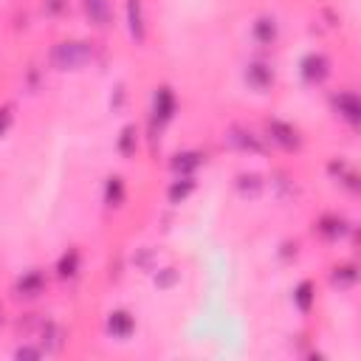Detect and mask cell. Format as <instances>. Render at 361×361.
<instances>
[{
	"label": "cell",
	"mask_w": 361,
	"mask_h": 361,
	"mask_svg": "<svg viewBox=\"0 0 361 361\" xmlns=\"http://www.w3.org/2000/svg\"><path fill=\"white\" fill-rule=\"evenodd\" d=\"M265 141L285 149V152H299L302 149V133L290 124V121H282V118H268L265 121Z\"/></svg>",
	"instance_id": "obj_4"
},
{
	"label": "cell",
	"mask_w": 361,
	"mask_h": 361,
	"mask_svg": "<svg viewBox=\"0 0 361 361\" xmlns=\"http://www.w3.org/2000/svg\"><path fill=\"white\" fill-rule=\"evenodd\" d=\"M39 347H42V353H56L62 347V327L54 322H45L39 327Z\"/></svg>",
	"instance_id": "obj_22"
},
{
	"label": "cell",
	"mask_w": 361,
	"mask_h": 361,
	"mask_svg": "<svg viewBox=\"0 0 361 361\" xmlns=\"http://www.w3.org/2000/svg\"><path fill=\"white\" fill-rule=\"evenodd\" d=\"M96 48L85 39H62L48 51V62L54 71H82L93 62Z\"/></svg>",
	"instance_id": "obj_1"
},
{
	"label": "cell",
	"mask_w": 361,
	"mask_h": 361,
	"mask_svg": "<svg viewBox=\"0 0 361 361\" xmlns=\"http://www.w3.org/2000/svg\"><path fill=\"white\" fill-rule=\"evenodd\" d=\"M327 175H330L336 183L347 186L350 192H358V172H355L344 158H330V161H327Z\"/></svg>",
	"instance_id": "obj_17"
},
{
	"label": "cell",
	"mask_w": 361,
	"mask_h": 361,
	"mask_svg": "<svg viewBox=\"0 0 361 361\" xmlns=\"http://www.w3.org/2000/svg\"><path fill=\"white\" fill-rule=\"evenodd\" d=\"M251 39L259 45V48H271L276 39H279V23L274 14H259L254 23H251Z\"/></svg>",
	"instance_id": "obj_11"
},
{
	"label": "cell",
	"mask_w": 361,
	"mask_h": 361,
	"mask_svg": "<svg viewBox=\"0 0 361 361\" xmlns=\"http://www.w3.org/2000/svg\"><path fill=\"white\" fill-rule=\"evenodd\" d=\"M133 262H135V268H141V271H147V274H152L158 265H155V254H152V248H141V251H135L133 254Z\"/></svg>",
	"instance_id": "obj_25"
},
{
	"label": "cell",
	"mask_w": 361,
	"mask_h": 361,
	"mask_svg": "<svg viewBox=\"0 0 361 361\" xmlns=\"http://www.w3.org/2000/svg\"><path fill=\"white\" fill-rule=\"evenodd\" d=\"M178 113V96L169 85H158L152 90V107H149V130H152V141L158 138L155 133H161Z\"/></svg>",
	"instance_id": "obj_2"
},
{
	"label": "cell",
	"mask_w": 361,
	"mask_h": 361,
	"mask_svg": "<svg viewBox=\"0 0 361 361\" xmlns=\"http://www.w3.org/2000/svg\"><path fill=\"white\" fill-rule=\"evenodd\" d=\"M195 189H197L195 175H175V178L169 180V186H166V203H169V206H180V203H186V200L192 197Z\"/></svg>",
	"instance_id": "obj_15"
},
{
	"label": "cell",
	"mask_w": 361,
	"mask_h": 361,
	"mask_svg": "<svg viewBox=\"0 0 361 361\" xmlns=\"http://www.w3.org/2000/svg\"><path fill=\"white\" fill-rule=\"evenodd\" d=\"M203 164H206V155L200 149H180V152H175L169 158L172 175H195Z\"/></svg>",
	"instance_id": "obj_13"
},
{
	"label": "cell",
	"mask_w": 361,
	"mask_h": 361,
	"mask_svg": "<svg viewBox=\"0 0 361 361\" xmlns=\"http://www.w3.org/2000/svg\"><path fill=\"white\" fill-rule=\"evenodd\" d=\"M138 144H141V130L135 124H124L118 130V135H116V152L121 158H135Z\"/></svg>",
	"instance_id": "obj_19"
},
{
	"label": "cell",
	"mask_w": 361,
	"mask_h": 361,
	"mask_svg": "<svg viewBox=\"0 0 361 361\" xmlns=\"http://www.w3.org/2000/svg\"><path fill=\"white\" fill-rule=\"evenodd\" d=\"M243 79H245V85H248L251 90L265 93V90L274 87L276 73H274V68H271L265 59H251V62L245 65V71H243Z\"/></svg>",
	"instance_id": "obj_8"
},
{
	"label": "cell",
	"mask_w": 361,
	"mask_h": 361,
	"mask_svg": "<svg viewBox=\"0 0 361 361\" xmlns=\"http://www.w3.org/2000/svg\"><path fill=\"white\" fill-rule=\"evenodd\" d=\"M65 8H68V0H45V14H51V17L65 14Z\"/></svg>",
	"instance_id": "obj_28"
},
{
	"label": "cell",
	"mask_w": 361,
	"mask_h": 361,
	"mask_svg": "<svg viewBox=\"0 0 361 361\" xmlns=\"http://www.w3.org/2000/svg\"><path fill=\"white\" fill-rule=\"evenodd\" d=\"M330 107L350 127H358L361 124V99L355 96V90H338V93H333L330 96Z\"/></svg>",
	"instance_id": "obj_7"
},
{
	"label": "cell",
	"mask_w": 361,
	"mask_h": 361,
	"mask_svg": "<svg viewBox=\"0 0 361 361\" xmlns=\"http://www.w3.org/2000/svg\"><path fill=\"white\" fill-rule=\"evenodd\" d=\"M330 282H333L336 288H341V290L353 288V285L358 282V265H355V262L333 265V271H330Z\"/></svg>",
	"instance_id": "obj_21"
},
{
	"label": "cell",
	"mask_w": 361,
	"mask_h": 361,
	"mask_svg": "<svg viewBox=\"0 0 361 361\" xmlns=\"http://www.w3.org/2000/svg\"><path fill=\"white\" fill-rule=\"evenodd\" d=\"M14 358H42V347H31V344H23L14 350Z\"/></svg>",
	"instance_id": "obj_27"
},
{
	"label": "cell",
	"mask_w": 361,
	"mask_h": 361,
	"mask_svg": "<svg viewBox=\"0 0 361 361\" xmlns=\"http://www.w3.org/2000/svg\"><path fill=\"white\" fill-rule=\"evenodd\" d=\"M124 99H127V90H124V85H118L116 87V96H110V107L113 110H121L124 107Z\"/></svg>",
	"instance_id": "obj_29"
},
{
	"label": "cell",
	"mask_w": 361,
	"mask_h": 361,
	"mask_svg": "<svg viewBox=\"0 0 361 361\" xmlns=\"http://www.w3.org/2000/svg\"><path fill=\"white\" fill-rule=\"evenodd\" d=\"M104 333L110 338H118V341H127L133 333H135V316L124 307H116L104 316Z\"/></svg>",
	"instance_id": "obj_9"
},
{
	"label": "cell",
	"mask_w": 361,
	"mask_h": 361,
	"mask_svg": "<svg viewBox=\"0 0 361 361\" xmlns=\"http://www.w3.org/2000/svg\"><path fill=\"white\" fill-rule=\"evenodd\" d=\"M85 11L93 25H99V28L110 25V3L107 0H85Z\"/></svg>",
	"instance_id": "obj_23"
},
{
	"label": "cell",
	"mask_w": 361,
	"mask_h": 361,
	"mask_svg": "<svg viewBox=\"0 0 361 361\" xmlns=\"http://www.w3.org/2000/svg\"><path fill=\"white\" fill-rule=\"evenodd\" d=\"M0 327H3V307H0Z\"/></svg>",
	"instance_id": "obj_30"
},
{
	"label": "cell",
	"mask_w": 361,
	"mask_h": 361,
	"mask_svg": "<svg viewBox=\"0 0 361 361\" xmlns=\"http://www.w3.org/2000/svg\"><path fill=\"white\" fill-rule=\"evenodd\" d=\"M223 144H228L237 152H251V155H265L268 147H271L265 141V135H259V133H254L251 127H243V124H231L223 133Z\"/></svg>",
	"instance_id": "obj_3"
},
{
	"label": "cell",
	"mask_w": 361,
	"mask_h": 361,
	"mask_svg": "<svg viewBox=\"0 0 361 361\" xmlns=\"http://www.w3.org/2000/svg\"><path fill=\"white\" fill-rule=\"evenodd\" d=\"M124 20H127V31L130 37L141 45L147 39V20H144V3L141 0H127L124 6Z\"/></svg>",
	"instance_id": "obj_14"
},
{
	"label": "cell",
	"mask_w": 361,
	"mask_h": 361,
	"mask_svg": "<svg viewBox=\"0 0 361 361\" xmlns=\"http://www.w3.org/2000/svg\"><path fill=\"white\" fill-rule=\"evenodd\" d=\"M45 288H48V276H45V271H42V268H28V271H23V274L14 279L11 293H14L17 299L31 302V299H39V296L45 293Z\"/></svg>",
	"instance_id": "obj_6"
},
{
	"label": "cell",
	"mask_w": 361,
	"mask_h": 361,
	"mask_svg": "<svg viewBox=\"0 0 361 361\" xmlns=\"http://www.w3.org/2000/svg\"><path fill=\"white\" fill-rule=\"evenodd\" d=\"M152 282L161 288V290H172L178 282H180V271L175 265H164V268H155L152 271Z\"/></svg>",
	"instance_id": "obj_24"
},
{
	"label": "cell",
	"mask_w": 361,
	"mask_h": 361,
	"mask_svg": "<svg viewBox=\"0 0 361 361\" xmlns=\"http://www.w3.org/2000/svg\"><path fill=\"white\" fill-rule=\"evenodd\" d=\"M102 200L107 209H121L127 200V180L121 175H107L102 186Z\"/></svg>",
	"instance_id": "obj_16"
},
{
	"label": "cell",
	"mask_w": 361,
	"mask_h": 361,
	"mask_svg": "<svg viewBox=\"0 0 361 361\" xmlns=\"http://www.w3.org/2000/svg\"><path fill=\"white\" fill-rule=\"evenodd\" d=\"M290 302H293V307H296L302 316H307V313L316 307V285H313V279L296 282V285H293V293H290Z\"/></svg>",
	"instance_id": "obj_18"
},
{
	"label": "cell",
	"mask_w": 361,
	"mask_h": 361,
	"mask_svg": "<svg viewBox=\"0 0 361 361\" xmlns=\"http://www.w3.org/2000/svg\"><path fill=\"white\" fill-rule=\"evenodd\" d=\"M79 271H82V251H79L76 245H71V248H65V251L56 257V262H54V274H56V279L71 282V279L79 276Z\"/></svg>",
	"instance_id": "obj_12"
},
{
	"label": "cell",
	"mask_w": 361,
	"mask_h": 361,
	"mask_svg": "<svg viewBox=\"0 0 361 361\" xmlns=\"http://www.w3.org/2000/svg\"><path fill=\"white\" fill-rule=\"evenodd\" d=\"M11 121H14V110H11L8 104H3V107H0V138H3L6 133H8Z\"/></svg>",
	"instance_id": "obj_26"
},
{
	"label": "cell",
	"mask_w": 361,
	"mask_h": 361,
	"mask_svg": "<svg viewBox=\"0 0 361 361\" xmlns=\"http://www.w3.org/2000/svg\"><path fill=\"white\" fill-rule=\"evenodd\" d=\"M234 189H237L240 197L257 200V197L262 195V189H265V180H262V175H257V172H237Z\"/></svg>",
	"instance_id": "obj_20"
},
{
	"label": "cell",
	"mask_w": 361,
	"mask_h": 361,
	"mask_svg": "<svg viewBox=\"0 0 361 361\" xmlns=\"http://www.w3.org/2000/svg\"><path fill=\"white\" fill-rule=\"evenodd\" d=\"M330 73H333V62L322 51H310V54H305L299 59V76H302L305 85H313V87L324 85L330 79Z\"/></svg>",
	"instance_id": "obj_5"
},
{
	"label": "cell",
	"mask_w": 361,
	"mask_h": 361,
	"mask_svg": "<svg viewBox=\"0 0 361 361\" xmlns=\"http://www.w3.org/2000/svg\"><path fill=\"white\" fill-rule=\"evenodd\" d=\"M313 231L322 237V240H341V237H347L350 231H353V223L347 220V217H341V214H322L316 223H313Z\"/></svg>",
	"instance_id": "obj_10"
}]
</instances>
